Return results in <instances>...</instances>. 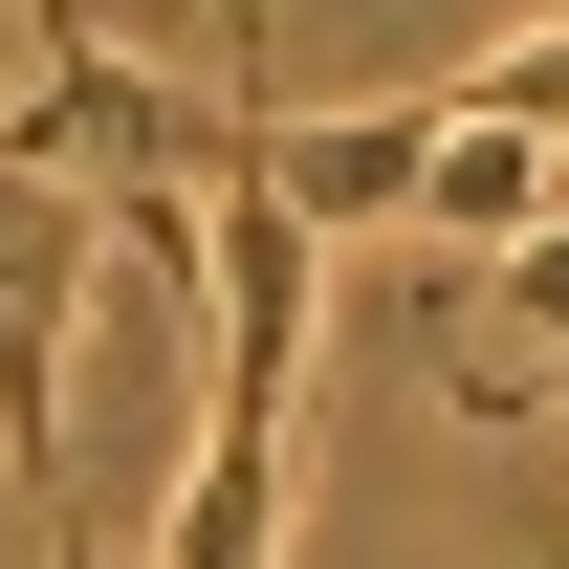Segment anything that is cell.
<instances>
[{
  "mask_svg": "<svg viewBox=\"0 0 569 569\" xmlns=\"http://www.w3.org/2000/svg\"><path fill=\"white\" fill-rule=\"evenodd\" d=\"M307 329H329V241L219 153L198 198V438L132 569H284V460H307Z\"/></svg>",
  "mask_w": 569,
  "mask_h": 569,
  "instance_id": "6da1fadb",
  "label": "cell"
},
{
  "mask_svg": "<svg viewBox=\"0 0 569 569\" xmlns=\"http://www.w3.org/2000/svg\"><path fill=\"white\" fill-rule=\"evenodd\" d=\"M88 284H110V198H88V176H44V153H0V460H22V503H44V548L88 526V482H67V351H88Z\"/></svg>",
  "mask_w": 569,
  "mask_h": 569,
  "instance_id": "7a4b0ae2",
  "label": "cell"
},
{
  "mask_svg": "<svg viewBox=\"0 0 569 569\" xmlns=\"http://www.w3.org/2000/svg\"><path fill=\"white\" fill-rule=\"evenodd\" d=\"M241 176H263L307 241H329V219H417V176H438V88H395V110H241Z\"/></svg>",
  "mask_w": 569,
  "mask_h": 569,
  "instance_id": "3957f363",
  "label": "cell"
},
{
  "mask_svg": "<svg viewBox=\"0 0 569 569\" xmlns=\"http://www.w3.org/2000/svg\"><path fill=\"white\" fill-rule=\"evenodd\" d=\"M569 219V153H526V132H460L438 110V176H417V241H460V263H526Z\"/></svg>",
  "mask_w": 569,
  "mask_h": 569,
  "instance_id": "277c9868",
  "label": "cell"
},
{
  "mask_svg": "<svg viewBox=\"0 0 569 569\" xmlns=\"http://www.w3.org/2000/svg\"><path fill=\"white\" fill-rule=\"evenodd\" d=\"M460 132H526V153H569V22H526V44H482V67L438 88Z\"/></svg>",
  "mask_w": 569,
  "mask_h": 569,
  "instance_id": "5b68a950",
  "label": "cell"
},
{
  "mask_svg": "<svg viewBox=\"0 0 569 569\" xmlns=\"http://www.w3.org/2000/svg\"><path fill=\"white\" fill-rule=\"evenodd\" d=\"M503 307H526V329H548V372H569V219L526 241V263H503Z\"/></svg>",
  "mask_w": 569,
  "mask_h": 569,
  "instance_id": "8992f818",
  "label": "cell"
},
{
  "mask_svg": "<svg viewBox=\"0 0 569 569\" xmlns=\"http://www.w3.org/2000/svg\"><path fill=\"white\" fill-rule=\"evenodd\" d=\"M548 417H569V372H548Z\"/></svg>",
  "mask_w": 569,
  "mask_h": 569,
  "instance_id": "52a82bcc",
  "label": "cell"
}]
</instances>
